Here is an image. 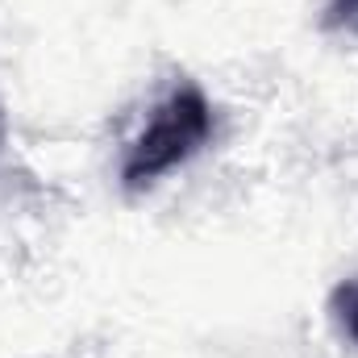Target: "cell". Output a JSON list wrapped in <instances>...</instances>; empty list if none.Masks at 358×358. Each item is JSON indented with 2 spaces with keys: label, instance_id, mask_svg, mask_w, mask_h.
<instances>
[{
  "label": "cell",
  "instance_id": "7a4b0ae2",
  "mask_svg": "<svg viewBox=\"0 0 358 358\" xmlns=\"http://www.w3.org/2000/svg\"><path fill=\"white\" fill-rule=\"evenodd\" d=\"M329 313H334L338 329L358 346V279H346V283L334 287V296H329Z\"/></svg>",
  "mask_w": 358,
  "mask_h": 358
},
{
  "label": "cell",
  "instance_id": "6da1fadb",
  "mask_svg": "<svg viewBox=\"0 0 358 358\" xmlns=\"http://www.w3.org/2000/svg\"><path fill=\"white\" fill-rule=\"evenodd\" d=\"M213 138V104L196 84H179L163 96V104L150 113L142 134L129 142L121 183L129 192H142L163 176H171L187 159H196Z\"/></svg>",
  "mask_w": 358,
  "mask_h": 358
},
{
  "label": "cell",
  "instance_id": "3957f363",
  "mask_svg": "<svg viewBox=\"0 0 358 358\" xmlns=\"http://www.w3.org/2000/svg\"><path fill=\"white\" fill-rule=\"evenodd\" d=\"M325 25L358 38V0H329L325 4Z\"/></svg>",
  "mask_w": 358,
  "mask_h": 358
}]
</instances>
